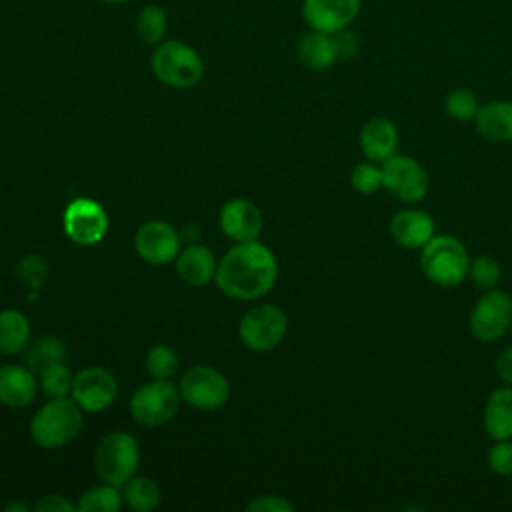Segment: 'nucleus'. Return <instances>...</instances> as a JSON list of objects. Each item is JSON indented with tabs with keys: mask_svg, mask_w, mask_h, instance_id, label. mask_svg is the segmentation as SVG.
Segmentation results:
<instances>
[{
	"mask_svg": "<svg viewBox=\"0 0 512 512\" xmlns=\"http://www.w3.org/2000/svg\"><path fill=\"white\" fill-rule=\"evenodd\" d=\"M278 278L274 252L258 242H236L218 262L216 286L236 300H256L268 294Z\"/></svg>",
	"mask_w": 512,
	"mask_h": 512,
	"instance_id": "obj_1",
	"label": "nucleus"
},
{
	"mask_svg": "<svg viewBox=\"0 0 512 512\" xmlns=\"http://www.w3.org/2000/svg\"><path fill=\"white\" fill-rule=\"evenodd\" d=\"M332 38H334L338 60H350L360 52V36L354 30H350V26L334 32Z\"/></svg>",
	"mask_w": 512,
	"mask_h": 512,
	"instance_id": "obj_34",
	"label": "nucleus"
},
{
	"mask_svg": "<svg viewBox=\"0 0 512 512\" xmlns=\"http://www.w3.org/2000/svg\"><path fill=\"white\" fill-rule=\"evenodd\" d=\"M100 2H104V4H124L128 0H100Z\"/></svg>",
	"mask_w": 512,
	"mask_h": 512,
	"instance_id": "obj_39",
	"label": "nucleus"
},
{
	"mask_svg": "<svg viewBox=\"0 0 512 512\" xmlns=\"http://www.w3.org/2000/svg\"><path fill=\"white\" fill-rule=\"evenodd\" d=\"M216 258L210 248L202 244H192L180 250L176 256V272L188 286H204L216 276Z\"/></svg>",
	"mask_w": 512,
	"mask_h": 512,
	"instance_id": "obj_20",
	"label": "nucleus"
},
{
	"mask_svg": "<svg viewBox=\"0 0 512 512\" xmlns=\"http://www.w3.org/2000/svg\"><path fill=\"white\" fill-rule=\"evenodd\" d=\"M298 58L310 70H328L338 62L332 34L310 30L298 40Z\"/></svg>",
	"mask_w": 512,
	"mask_h": 512,
	"instance_id": "obj_22",
	"label": "nucleus"
},
{
	"mask_svg": "<svg viewBox=\"0 0 512 512\" xmlns=\"http://www.w3.org/2000/svg\"><path fill=\"white\" fill-rule=\"evenodd\" d=\"M350 184L360 194H374L382 188V168L374 162H360L352 168Z\"/></svg>",
	"mask_w": 512,
	"mask_h": 512,
	"instance_id": "obj_32",
	"label": "nucleus"
},
{
	"mask_svg": "<svg viewBox=\"0 0 512 512\" xmlns=\"http://www.w3.org/2000/svg\"><path fill=\"white\" fill-rule=\"evenodd\" d=\"M470 256L466 246L450 234H434L420 248V268L424 276L440 288H456L468 276Z\"/></svg>",
	"mask_w": 512,
	"mask_h": 512,
	"instance_id": "obj_3",
	"label": "nucleus"
},
{
	"mask_svg": "<svg viewBox=\"0 0 512 512\" xmlns=\"http://www.w3.org/2000/svg\"><path fill=\"white\" fill-rule=\"evenodd\" d=\"M182 402L180 388L170 380H150L142 384L130 398V414L142 426H164L168 424Z\"/></svg>",
	"mask_w": 512,
	"mask_h": 512,
	"instance_id": "obj_6",
	"label": "nucleus"
},
{
	"mask_svg": "<svg viewBox=\"0 0 512 512\" xmlns=\"http://www.w3.org/2000/svg\"><path fill=\"white\" fill-rule=\"evenodd\" d=\"M82 408L68 396L50 398L30 420V434L42 448L56 450L68 446L82 428Z\"/></svg>",
	"mask_w": 512,
	"mask_h": 512,
	"instance_id": "obj_2",
	"label": "nucleus"
},
{
	"mask_svg": "<svg viewBox=\"0 0 512 512\" xmlns=\"http://www.w3.org/2000/svg\"><path fill=\"white\" fill-rule=\"evenodd\" d=\"M30 322L18 310L0 312V352L16 356L28 348Z\"/></svg>",
	"mask_w": 512,
	"mask_h": 512,
	"instance_id": "obj_23",
	"label": "nucleus"
},
{
	"mask_svg": "<svg viewBox=\"0 0 512 512\" xmlns=\"http://www.w3.org/2000/svg\"><path fill=\"white\" fill-rule=\"evenodd\" d=\"M484 432L492 440L512 438V386L506 384L488 394L482 410Z\"/></svg>",
	"mask_w": 512,
	"mask_h": 512,
	"instance_id": "obj_19",
	"label": "nucleus"
},
{
	"mask_svg": "<svg viewBox=\"0 0 512 512\" xmlns=\"http://www.w3.org/2000/svg\"><path fill=\"white\" fill-rule=\"evenodd\" d=\"M32 510L34 512H72V510H76V504H72L66 496L50 494V496H44L42 500H38Z\"/></svg>",
	"mask_w": 512,
	"mask_h": 512,
	"instance_id": "obj_36",
	"label": "nucleus"
},
{
	"mask_svg": "<svg viewBox=\"0 0 512 512\" xmlns=\"http://www.w3.org/2000/svg\"><path fill=\"white\" fill-rule=\"evenodd\" d=\"M136 254L154 266L168 264L180 254V234L164 220H148L134 234Z\"/></svg>",
	"mask_w": 512,
	"mask_h": 512,
	"instance_id": "obj_13",
	"label": "nucleus"
},
{
	"mask_svg": "<svg viewBox=\"0 0 512 512\" xmlns=\"http://www.w3.org/2000/svg\"><path fill=\"white\" fill-rule=\"evenodd\" d=\"M246 510H250V512H292L294 504L282 496L264 494V496H256L254 500H250L246 504Z\"/></svg>",
	"mask_w": 512,
	"mask_h": 512,
	"instance_id": "obj_35",
	"label": "nucleus"
},
{
	"mask_svg": "<svg viewBox=\"0 0 512 512\" xmlns=\"http://www.w3.org/2000/svg\"><path fill=\"white\" fill-rule=\"evenodd\" d=\"M470 332L480 342H496L512 328V296L504 290L490 288L470 312Z\"/></svg>",
	"mask_w": 512,
	"mask_h": 512,
	"instance_id": "obj_8",
	"label": "nucleus"
},
{
	"mask_svg": "<svg viewBox=\"0 0 512 512\" xmlns=\"http://www.w3.org/2000/svg\"><path fill=\"white\" fill-rule=\"evenodd\" d=\"M120 486L114 484H100L84 492L76 504L78 512H116L122 506V494L118 490Z\"/></svg>",
	"mask_w": 512,
	"mask_h": 512,
	"instance_id": "obj_26",
	"label": "nucleus"
},
{
	"mask_svg": "<svg viewBox=\"0 0 512 512\" xmlns=\"http://www.w3.org/2000/svg\"><path fill=\"white\" fill-rule=\"evenodd\" d=\"M140 464V448L132 434L110 432L106 434L94 452V468L102 482L124 486L136 476Z\"/></svg>",
	"mask_w": 512,
	"mask_h": 512,
	"instance_id": "obj_5",
	"label": "nucleus"
},
{
	"mask_svg": "<svg viewBox=\"0 0 512 512\" xmlns=\"http://www.w3.org/2000/svg\"><path fill=\"white\" fill-rule=\"evenodd\" d=\"M38 394V380L28 366L6 364L0 368V402L8 408H24Z\"/></svg>",
	"mask_w": 512,
	"mask_h": 512,
	"instance_id": "obj_18",
	"label": "nucleus"
},
{
	"mask_svg": "<svg viewBox=\"0 0 512 512\" xmlns=\"http://www.w3.org/2000/svg\"><path fill=\"white\" fill-rule=\"evenodd\" d=\"M166 30H168V16L160 6L148 4L138 12L136 32L146 44L150 46L160 44L166 36Z\"/></svg>",
	"mask_w": 512,
	"mask_h": 512,
	"instance_id": "obj_27",
	"label": "nucleus"
},
{
	"mask_svg": "<svg viewBox=\"0 0 512 512\" xmlns=\"http://www.w3.org/2000/svg\"><path fill=\"white\" fill-rule=\"evenodd\" d=\"M382 186L398 200L414 204L424 200L430 188V178L424 166L406 154H392L380 164Z\"/></svg>",
	"mask_w": 512,
	"mask_h": 512,
	"instance_id": "obj_9",
	"label": "nucleus"
},
{
	"mask_svg": "<svg viewBox=\"0 0 512 512\" xmlns=\"http://www.w3.org/2000/svg\"><path fill=\"white\" fill-rule=\"evenodd\" d=\"M488 468L498 476H512V438L494 440V446L488 450Z\"/></svg>",
	"mask_w": 512,
	"mask_h": 512,
	"instance_id": "obj_33",
	"label": "nucleus"
},
{
	"mask_svg": "<svg viewBox=\"0 0 512 512\" xmlns=\"http://www.w3.org/2000/svg\"><path fill=\"white\" fill-rule=\"evenodd\" d=\"M360 8L362 0H302V18L310 30L334 34L348 28Z\"/></svg>",
	"mask_w": 512,
	"mask_h": 512,
	"instance_id": "obj_14",
	"label": "nucleus"
},
{
	"mask_svg": "<svg viewBox=\"0 0 512 512\" xmlns=\"http://www.w3.org/2000/svg\"><path fill=\"white\" fill-rule=\"evenodd\" d=\"M468 276L476 286L490 290V288H496V284L500 282L502 270L492 256H476L470 260Z\"/></svg>",
	"mask_w": 512,
	"mask_h": 512,
	"instance_id": "obj_31",
	"label": "nucleus"
},
{
	"mask_svg": "<svg viewBox=\"0 0 512 512\" xmlns=\"http://www.w3.org/2000/svg\"><path fill=\"white\" fill-rule=\"evenodd\" d=\"M66 358V344L58 336H44L40 338L28 352H26V366L38 374L50 364L64 362Z\"/></svg>",
	"mask_w": 512,
	"mask_h": 512,
	"instance_id": "obj_25",
	"label": "nucleus"
},
{
	"mask_svg": "<svg viewBox=\"0 0 512 512\" xmlns=\"http://www.w3.org/2000/svg\"><path fill=\"white\" fill-rule=\"evenodd\" d=\"M476 132L490 142L512 140V100H494L480 104L474 118Z\"/></svg>",
	"mask_w": 512,
	"mask_h": 512,
	"instance_id": "obj_21",
	"label": "nucleus"
},
{
	"mask_svg": "<svg viewBox=\"0 0 512 512\" xmlns=\"http://www.w3.org/2000/svg\"><path fill=\"white\" fill-rule=\"evenodd\" d=\"M64 230L70 240L82 246L98 244L108 232V214L92 198H76L64 210Z\"/></svg>",
	"mask_w": 512,
	"mask_h": 512,
	"instance_id": "obj_11",
	"label": "nucleus"
},
{
	"mask_svg": "<svg viewBox=\"0 0 512 512\" xmlns=\"http://www.w3.org/2000/svg\"><path fill=\"white\" fill-rule=\"evenodd\" d=\"M262 224L260 208L246 198L228 200L220 210V228L234 242L258 240Z\"/></svg>",
	"mask_w": 512,
	"mask_h": 512,
	"instance_id": "obj_15",
	"label": "nucleus"
},
{
	"mask_svg": "<svg viewBox=\"0 0 512 512\" xmlns=\"http://www.w3.org/2000/svg\"><path fill=\"white\" fill-rule=\"evenodd\" d=\"M478 108H480V100L470 88H456L444 100L446 114L458 122L474 120L478 114Z\"/></svg>",
	"mask_w": 512,
	"mask_h": 512,
	"instance_id": "obj_30",
	"label": "nucleus"
},
{
	"mask_svg": "<svg viewBox=\"0 0 512 512\" xmlns=\"http://www.w3.org/2000/svg\"><path fill=\"white\" fill-rule=\"evenodd\" d=\"M144 364H146V372L158 380H170L180 368V360L176 352L166 344L152 346L146 354Z\"/></svg>",
	"mask_w": 512,
	"mask_h": 512,
	"instance_id": "obj_29",
	"label": "nucleus"
},
{
	"mask_svg": "<svg viewBox=\"0 0 512 512\" xmlns=\"http://www.w3.org/2000/svg\"><path fill=\"white\" fill-rule=\"evenodd\" d=\"M74 376L66 368L64 362L50 364L42 372H38V386L48 398H64L72 392Z\"/></svg>",
	"mask_w": 512,
	"mask_h": 512,
	"instance_id": "obj_28",
	"label": "nucleus"
},
{
	"mask_svg": "<svg viewBox=\"0 0 512 512\" xmlns=\"http://www.w3.org/2000/svg\"><path fill=\"white\" fill-rule=\"evenodd\" d=\"M494 368H496L498 378H500L502 382H506V384L512 386V346L504 348V350L498 354Z\"/></svg>",
	"mask_w": 512,
	"mask_h": 512,
	"instance_id": "obj_37",
	"label": "nucleus"
},
{
	"mask_svg": "<svg viewBox=\"0 0 512 512\" xmlns=\"http://www.w3.org/2000/svg\"><path fill=\"white\" fill-rule=\"evenodd\" d=\"M180 394L186 404L198 410H218L228 402L230 384L222 372L198 364L188 368L180 378Z\"/></svg>",
	"mask_w": 512,
	"mask_h": 512,
	"instance_id": "obj_10",
	"label": "nucleus"
},
{
	"mask_svg": "<svg viewBox=\"0 0 512 512\" xmlns=\"http://www.w3.org/2000/svg\"><path fill=\"white\" fill-rule=\"evenodd\" d=\"M152 74L170 88H190L204 74L202 56L182 40H162L150 58Z\"/></svg>",
	"mask_w": 512,
	"mask_h": 512,
	"instance_id": "obj_4",
	"label": "nucleus"
},
{
	"mask_svg": "<svg viewBox=\"0 0 512 512\" xmlns=\"http://www.w3.org/2000/svg\"><path fill=\"white\" fill-rule=\"evenodd\" d=\"M14 508H18V510H26V504H8V506H6V510H14Z\"/></svg>",
	"mask_w": 512,
	"mask_h": 512,
	"instance_id": "obj_38",
	"label": "nucleus"
},
{
	"mask_svg": "<svg viewBox=\"0 0 512 512\" xmlns=\"http://www.w3.org/2000/svg\"><path fill=\"white\" fill-rule=\"evenodd\" d=\"M390 234L394 242L400 244L402 248L420 250L436 234V222L424 210H416V208L400 210L390 220Z\"/></svg>",
	"mask_w": 512,
	"mask_h": 512,
	"instance_id": "obj_16",
	"label": "nucleus"
},
{
	"mask_svg": "<svg viewBox=\"0 0 512 512\" xmlns=\"http://www.w3.org/2000/svg\"><path fill=\"white\" fill-rule=\"evenodd\" d=\"M286 330L288 318L284 310L274 304H258L250 308L238 324V336L252 352L274 350L284 340Z\"/></svg>",
	"mask_w": 512,
	"mask_h": 512,
	"instance_id": "obj_7",
	"label": "nucleus"
},
{
	"mask_svg": "<svg viewBox=\"0 0 512 512\" xmlns=\"http://www.w3.org/2000/svg\"><path fill=\"white\" fill-rule=\"evenodd\" d=\"M358 142H360V150L362 154L372 160V162H384L388 160L392 154H396V146H398V128L392 120L384 118V116H376L370 118L358 134Z\"/></svg>",
	"mask_w": 512,
	"mask_h": 512,
	"instance_id": "obj_17",
	"label": "nucleus"
},
{
	"mask_svg": "<svg viewBox=\"0 0 512 512\" xmlns=\"http://www.w3.org/2000/svg\"><path fill=\"white\" fill-rule=\"evenodd\" d=\"M70 394L84 412H102L116 400L118 382L110 370L90 366L74 376Z\"/></svg>",
	"mask_w": 512,
	"mask_h": 512,
	"instance_id": "obj_12",
	"label": "nucleus"
},
{
	"mask_svg": "<svg viewBox=\"0 0 512 512\" xmlns=\"http://www.w3.org/2000/svg\"><path fill=\"white\" fill-rule=\"evenodd\" d=\"M124 502L136 512L154 510L160 504V488L148 476H132L124 484Z\"/></svg>",
	"mask_w": 512,
	"mask_h": 512,
	"instance_id": "obj_24",
	"label": "nucleus"
}]
</instances>
